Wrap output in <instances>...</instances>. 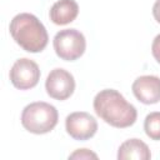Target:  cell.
<instances>
[{"mask_svg": "<svg viewBox=\"0 0 160 160\" xmlns=\"http://www.w3.org/2000/svg\"><path fill=\"white\" fill-rule=\"evenodd\" d=\"M144 130L151 140H160V111H152L144 120Z\"/></svg>", "mask_w": 160, "mask_h": 160, "instance_id": "cell-11", "label": "cell"}, {"mask_svg": "<svg viewBox=\"0 0 160 160\" xmlns=\"http://www.w3.org/2000/svg\"><path fill=\"white\" fill-rule=\"evenodd\" d=\"M151 52H152V56L154 59L160 64V34H158L154 40H152V44H151Z\"/></svg>", "mask_w": 160, "mask_h": 160, "instance_id": "cell-13", "label": "cell"}, {"mask_svg": "<svg viewBox=\"0 0 160 160\" xmlns=\"http://www.w3.org/2000/svg\"><path fill=\"white\" fill-rule=\"evenodd\" d=\"M95 114L106 124L125 129L135 124L138 111L135 106L126 101V99L115 89L100 90L92 102Z\"/></svg>", "mask_w": 160, "mask_h": 160, "instance_id": "cell-1", "label": "cell"}, {"mask_svg": "<svg viewBox=\"0 0 160 160\" xmlns=\"http://www.w3.org/2000/svg\"><path fill=\"white\" fill-rule=\"evenodd\" d=\"M65 129L74 140L85 141L96 134L98 121L86 111H75L66 116Z\"/></svg>", "mask_w": 160, "mask_h": 160, "instance_id": "cell-7", "label": "cell"}, {"mask_svg": "<svg viewBox=\"0 0 160 160\" xmlns=\"http://www.w3.org/2000/svg\"><path fill=\"white\" fill-rule=\"evenodd\" d=\"M11 84L19 90H29L38 85L40 80L39 65L28 58L18 59L9 72Z\"/></svg>", "mask_w": 160, "mask_h": 160, "instance_id": "cell-5", "label": "cell"}, {"mask_svg": "<svg viewBox=\"0 0 160 160\" xmlns=\"http://www.w3.org/2000/svg\"><path fill=\"white\" fill-rule=\"evenodd\" d=\"M152 16L160 24V0H156L152 5Z\"/></svg>", "mask_w": 160, "mask_h": 160, "instance_id": "cell-14", "label": "cell"}, {"mask_svg": "<svg viewBox=\"0 0 160 160\" xmlns=\"http://www.w3.org/2000/svg\"><path fill=\"white\" fill-rule=\"evenodd\" d=\"M15 42L28 52H41L49 41L44 24L30 12H20L12 18L9 26Z\"/></svg>", "mask_w": 160, "mask_h": 160, "instance_id": "cell-2", "label": "cell"}, {"mask_svg": "<svg viewBox=\"0 0 160 160\" xmlns=\"http://www.w3.org/2000/svg\"><path fill=\"white\" fill-rule=\"evenodd\" d=\"M69 159H98V155L89 149H78L69 155Z\"/></svg>", "mask_w": 160, "mask_h": 160, "instance_id": "cell-12", "label": "cell"}, {"mask_svg": "<svg viewBox=\"0 0 160 160\" xmlns=\"http://www.w3.org/2000/svg\"><path fill=\"white\" fill-rule=\"evenodd\" d=\"M45 89L50 98L62 101L74 94L75 79L68 70L56 68L49 72L45 81Z\"/></svg>", "mask_w": 160, "mask_h": 160, "instance_id": "cell-6", "label": "cell"}, {"mask_svg": "<svg viewBox=\"0 0 160 160\" xmlns=\"http://www.w3.org/2000/svg\"><path fill=\"white\" fill-rule=\"evenodd\" d=\"M131 90L135 98L145 104L152 105L160 101V78L155 75H142L134 80Z\"/></svg>", "mask_w": 160, "mask_h": 160, "instance_id": "cell-8", "label": "cell"}, {"mask_svg": "<svg viewBox=\"0 0 160 160\" xmlns=\"http://www.w3.org/2000/svg\"><path fill=\"white\" fill-rule=\"evenodd\" d=\"M56 55L65 61H75L82 56L86 49V40L82 32L76 29H64L55 34L52 40Z\"/></svg>", "mask_w": 160, "mask_h": 160, "instance_id": "cell-4", "label": "cell"}, {"mask_svg": "<svg viewBox=\"0 0 160 160\" xmlns=\"http://www.w3.org/2000/svg\"><path fill=\"white\" fill-rule=\"evenodd\" d=\"M151 158V152L149 146L140 139H129L125 140L119 150H118V159L119 160H149Z\"/></svg>", "mask_w": 160, "mask_h": 160, "instance_id": "cell-10", "label": "cell"}, {"mask_svg": "<svg viewBox=\"0 0 160 160\" xmlns=\"http://www.w3.org/2000/svg\"><path fill=\"white\" fill-rule=\"evenodd\" d=\"M79 14V5L75 0H58L52 4L49 16L56 25H68L72 22Z\"/></svg>", "mask_w": 160, "mask_h": 160, "instance_id": "cell-9", "label": "cell"}, {"mask_svg": "<svg viewBox=\"0 0 160 160\" xmlns=\"http://www.w3.org/2000/svg\"><path fill=\"white\" fill-rule=\"evenodd\" d=\"M59 120L56 108L45 101H35L26 105L21 112V124L31 134L41 135L54 130Z\"/></svg>", "mask_w": 160, "mask_h": 160, "instance_id": "cell-3", "label": "cell"}]
</instances>
